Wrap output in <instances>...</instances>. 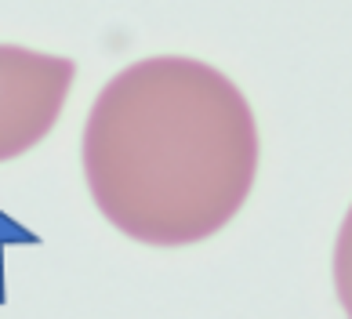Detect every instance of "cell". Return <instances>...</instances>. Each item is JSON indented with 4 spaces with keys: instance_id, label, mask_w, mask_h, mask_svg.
<instances>
[{
    "instance_id": "1",
    "label": "cell",
    "mask_w": 352,
    "mask_h": 319,
    "mask_svg": "<svg viewBox=\"0 0 352 319\" xmlns=\"http://www.w3.org/2000/svg\"><path fill=\"white\" fill-rule=\"evenodd\" d=\"M243 91L200 58L120 69L84 124V178L102 218L146 247H192L240 214L258 175Z\"/></svg>"
},
{
    "instance_id": "2",
    "label": "cell",
    "mask_w": 352,
    "mask_h": 319,
    "mask_svg": "<svg viewBox=\"0 0 352 319\" xmlns=\"http://www.w3.org/2000/svg\"><path fill=\"white\" fill-rule=\"evenodd\" d=\"M73 76L76 65L69 58L0 44V164L47 138Z\"/></svg>"
},
{
    "instance_id": "3",
    "label": "cell",
    "mask_w": 352,
    "mask_h": 319,
    "mask_svg": "<svg viewBox=\"0 0 352 319\" xmlns=\"http://www.w3.org/2000/svg\"><path fill=\"white\" fill-rule=\"evenodd\" d=\"M334 290L345 316L352 319V207L342 221V229H338V243H334Z\"/></svg>"
}]
</instances>
